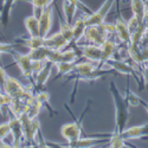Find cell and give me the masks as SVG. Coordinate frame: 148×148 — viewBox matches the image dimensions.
Segmentation results:
<instances>
[{
    "label": "cell",
    "mask_w": 148,
    "mask_h": 148,
    "mask_svg": "<svg viewBox=\"0 0 148 148\" xmlns=\"http://www.w3.org/2000/svg\"><path fill=\"white\" fill-rule=\"evenodd\" d=\"M12 101V97L6 95L5 92L0 91V110H1L4 107H8V104Z\"/></svg>",
    "instance_id": "obj_38"
},
{
    "label": "cell",
    "mask_w": 148,
    "mask_h": 148,
    "mask_svg": "<svg viewBox=\"0 0 148 148\" xmlns=\"http://www.w3.org/2000/svg\"><path fill=\"white\" fill-rule=\"evenodd\" d=\"M114 3H115V0H106V1L103 3V5L97 11L92 12V13H90V14L84 16V21H85V24H87V26L101 25V24H103L107 14L109 13L110 8L113 7Z\"/></svg>",
    "instance_id": "obj_4"
},
{
    "label": "cell",
    "mask_w": 148,
    "mask_h": 148,
    "mask_svg": "<svg viewBox=\"0 0 148 148\" xmlns=\"http://www.w3.org/2000/svg\"><path fill=\"white\" fill-rule=\"evenodd\" d=\"M20 44L23 46H26L29 50L32 49H38L40 46H44V38L40 36H34V37H29V38H20Z\"/></svg>",
    "instance_id": "obj_24"
},
{
    "label": "cell",
    "mask_w": 148,
    "mask_h": 148,
    "mask_svg": "<svg viewBox=\"0 0 148 148\" xmlns=\"http://www.w3.org/2000/svg\"><path fill=\"white\" fill-rule=\"evenodd\" d=\"M110 92L113 95L114 103H115V130L116 133H122L126 129L127 122L129 119V106L126 101L125 96H122L119 91L116 84L114 82L110 83Z\"/></svg>",
    "instance_id": "obj_1"
},
{
    "label": "cell",
    "mask_w": 148,
    "mask_h": 148,
    "mask_svg": "<svg viewBox=\"0 0 148 148\" xmlns=\"http://www.w3.org/2000/svg\"><path fill=\"white\" fill-rule=\"evenodd\" d=\"M77 50L79 55L87 60H90L92 63H100L101 56H102L101 46H97L94 44H85V45L78 46Z\"/></svg>",
    "instance_id": "obj_9"
},
{
    "label": "cell",
    "mask_w": 148,
    "mask_h": 148,
    "mask_svg": "<svg viewBox=\"0 0 148 148\" xmlns=\"http://www.w3.org/2000/svg\"><path fill=\"white\" fill-rule=\"evenodd\" d=\"M143 60H148V46H140Z\"/></svg>",
    "instance_id": "obj_42"
},
{
    "label": "cell",
    "mask_w": 148,
    "mask_h": 148,
    "mask_svg": "<svg viewBox=\"0 0 148 148\" xmlns=\"http://www.w3.org/2000/svg\"><path fill=\"white\" fill-rule=\"evenodd\" d=\"M21 45L20 43H0V55L1 53H10L16 46Z\"/></svg>",
    "instance_id": "obj_35"
},
{
    "label": "cell",
    "mask_w": 148,
    "mask_h": 148,
    "mask_svg": "<svg viewBox=\"0 0 148 148\" xmlns=\"http://www.w3.org/2000/svg\"><path fill=\"white\" fill-rule=\"evenodd\" d=\"M113 72L112 70H102V68H96L95 70L88 72V73H84V75H68L69 76V79H75V85H73V91H76V88H77V84L78 82L81 81H96L98 78H101L106 75H108V73Z\"/></svg>",
    "instance_id": "obj_11"
},
{
    "label": "cell",
    "mask_w": 148,
    "mask_h": 148,
    "mask_svg": "<svg viewBox=\"0 0 148 148\" xmlns=\"http://www.w3.org/2000/svg\"><path fill=\"white\" fill-rule=\"evenodd\" d=\"M117 1H120V0H117Z\"/></svg>",
    "instance_id": "obj_47"
},
{
    "label": "cell",
    "mask_w": 148,
    "mask_h": 148,
    "mask_svg": "<svg viewBox=\"0 0 148 148\" xmlns=\"http://www.w3.org/2000/svg\"><path fill=\"white\" fill-rule=\"evenodd\" d=\"M109 146L110 148H125V147H130L129 145L126 143V140L121 136L120 133L113 132L109 136Z\"/></svg>",
    "instance_id": "obj_31"
},
{
    "label": "cell",
    "mask_w": 148,
    "mask_h": 148,
    "mask_svg": "<svg viewBox=\"0 0 148 148\" xmlns=\"http://www.w3.org/2000/svg\"><path fill=\"white\" fill-rule=\"evenodd\" d=\"M83 134V126H82V119L75 120L73 122L65 123L60 127V135L63 136L68 143H71L73 141H77L82 138Z\"/></svg>",
    "instance_id": "obj_5"
},
{
    "label": "cell",
    "mask_w": 148,
    "mask_h": 148,
    "mask_svg": "<svg viewBox=\"0 0 148 148\" xmlns=\"http://www.w3.org/2000/svg\"><path fill=\"white\" fill-rule=\"evenodd\" d=\"M103 26L107 31L108 34H115L116 30H115V24H110V23H103Z\"/></svg>",
    "instance_id": "obj_41"
},
{
    "label": "cell",
    "mask_w": 148,
    "mask_h": 148,
    "mask_svg": "<svg viewBox=\"0 0 148 148\" xmlns=\"http://www.w3.org/2000/svg\"><path fill=\"white\" fill-rule=\"evenodd\" d=\"M24 25H25L26 32L29 36L34 37L39 36V19L37 16H29L24 19Z\"/></svg>",
    "instance_id": "obj_20"
},
{
    "label": "cell",
    "mask_w": 148,
    "mask_h": 148,
    "mask_svg": "<svg viewBox=\"0 0 148 148\" xmlns=\"http://www.w3.org/2000/svg\"><path fill=\"white\" fill-rule=\"evenodd\" d=\"M18 119L21 122L26 142L30 143V145L37 146V143H38V141H37V136L42 133L40 132V122H39V120L37 117H34V119L29 117V115L26 113L21 114Z\"/></svg>",
    "instance_id": "obj_2"
},
{
    "label": "cell",
    "mask_w": 148,
    "mask_h": 148,
    "mask_svg": "<svg viewBox=\"0 0 148 148\" xmlns=\"http://www.w3.org/2000/svg\"><path fill=\"white\" fill-rule=\"evenodd\" d=\"M52 5L46 7L45 10H43V12L39 14L38 19H39V36L45 38L50 33V30L52 27Z\"/></svg>",
    "instance_id": "obj_10"
},
{
    "label": "cell",
    "mask_w": 148,
    "mask_h": 148,
    "mask_svg": "<svg viewBox=\"0 0 148 148\" xmlns=\"http://www.w3.org/2000/svg\"><path fill=\"white\" fill-rule=\"evenodd\" d=\"M115 30H116L115 34L117 36L122 46H128L130 44V32H129L127 23L120 17L115 21Z\"/></svg>",
    "instance_id": "obj_16"
},
{
    "label": "cell",
    "mask_w": 148,
    "mask_h": 148,
    "mask_svg": "<svg viewBox=\"0 0 148 148\" xmlns=\"http://www.w3.org/2000/svg\"><path fill=\"white\" fill-rule=\"evenodd\" d=\"M103 142H109L108 139L103 138H81L77 141H73L71 143H66V147H76V148H89L92 146H97Z\"/></svg>",
    "instance_id": "obj_18"
},
{
    "label": "cell",
    "mask_w": 148,
    "mask_h": 148,
    "mask_svg": "<svg viewBox=\"0 0 148 148\" xmlns=\"http://www.w3.org/2000/svg\"><path fill=\"white\" fill-rule=\"evenodd\" d=\"M59 33L69 42L72 43L73 39V32H72V24L68 23L65 19H59Z\"/></svg>",
    "instance_id": "obj_29"
},
{
    "label": "cell",
    "mask_w": 148,
    "mask_h": 148,
    "mask_svg": "<svg viewBox=\"0 0 148 148\" xmlns=\"http://www.w3.org/2000/svg\"><path fill=\"white\" fill-rule=\"evenodd\" d=\"M101 50H102V56H101V60L98 63V68H102L103 65H106V62L112 59L115 57V55L119 52V46L117 44L112 40V39H107L102 45H101Z\"/></svg>",
    "instance_id": "obj_14"
},
{
    "label": "cell",
    "mask_w": 148,
    "mask_h": 148,
    "mask_svg": "<svg viewBox=\"0 0 148 148\" xmlns=\"http://www.w3.org/2000/svg\"><path fill=\"white\" fill-rule=\"evenodd\" d=\"M140 24H141V21H140L136 17H135V16H132V17L129 18V20L127 21V25H128V29H129L130 34L140 26Z\"/></svg>",
    "instance_id": "obj_37"
},
{
    "label": "cell",
    "mask_w": 148,
    "mask_h": 148,
    "mask_svg": "<svg viewBox=\"0 0 148 148\" xmlns=\"http://www.w3.org/2000/svg\"><path fill=\"white\" fill-rule=\"evenodd\" d=\"M69 44L70 43L59 33V31L44 38V45L52 49V50H64Z\"/></svg>",
    "instance_id": "obj_17"
},
{
    "label": "cell",
    "mask_w": 148,
    "mask_h": 148,
    "mask_svg": "<svg viewBox=\"0 0 148 148\" xmlns=\"http://www.w3.org/2000/svg\"><path fill=\"white\" fill-rule=\"evenodd\" d=\"M146 25L148 26V6H146V10H145V14H143V21Z\"/></svg>",
    "instance_id": "obj_43"
},
{
    "label": "cell",
    "mask_w": 148,
    "mask_h": 148,
    "mask_svg": "<svg viewBox=\"0 0 148 148\" xmlns=\"http://www.w3.org/2000/svg\"><path fill=\"white\" fill-rule=\"evenodd\" d=\"M16 1L17 0H5L4 7L1 11H0V20H1V24L4 26L7 25V23L10 20V16H11V11L13 8Z\"/></svg>",
    "instance_id": "obj_28"
},
{
    "label": "cell",
    "mask_w": 148,
    "mask_h": 148,
    "mask_svg": "<svg viewBox=\"0 0 148 148\" xmlns=\"http://www.w3.org/2000/svg\"><path fill=\"white\" fill-rule=\"evenodd\" d=\"M46 62V60H45ZM44 60H32V70H33V76L37 75L45 65Z\"/></svg>",
    "instance_id": "obj_39"
},
{
    "label": "cell",
    "mask_w": 148,
    "mask_h": 148,
    "mask_svg": "<svg viewBox=\"0 0 148 148\" xmlns=\"http://www.w3.org/2000/svg\"><path fill=\"white\" fill-rule=\"evenodd\" d=\"M85 30H87V24L84 21V17H81L72 24V32H73L72 43H75V44L78 43L84 37Z\"/></svg>",
    "instance_id": "obj_19"
},
{
    "label": "cell",
    "mask_w": 148,
    "mask_h": 148,
    "mask_svg": "<svg viewBox=\"0 0 148 148\" xmlns=\"http://www.w3.org/2000/svg\"><path fill=\"white\" fill-rule=\"evenodd\" d=\"M77 62H58V63L55 64L56 69H57V77L60 76H68L73 71V68H75V64Z\"/></svg>",
    "instance_id": "obj_26"
},
{
    "label": "cell",
    "mask_w": 148,
    "mask_h": 148,
    "mask_svg": "<svg viewBox=\"0 0 148 148\" xmlns=\"http://www.w3.org/2000/svg\"><path fill=\"white\" fill-rule=\"evenodd\" d=\"M106 65H109L113 70L122 73V75H127V76H133L136 78V81L139 82V76L136 75L135 72V69H134V65L129 64L127 60H123V59H115V58H112L106 62Z\"/></svg>",
    "instance_id": "obj_8"
},
{
    "label": "cell",
    "mask_w": 148,
    "mask_h": 148,
    "mask_svg": "<svg viewBox=\"0 0 148 148\" xmlns=\"http://www.w3.org/2000/svg\"><path fill=\"white\" fill-rule=\"evenodd\" d=\"M51 50L52 49H50V47H47V46H40V47H38V49H32V50H30L29 51V56H30V58L32 59V60H46L47 59V57H49V55H50V52H51Z\"/></svg>",
    "instance_id": "obj_22"
},
{
    "label": "cell",
    "mask_w": 148,
    "mask_h": 148,
    "mask_svg": "<svg viewBox=\"0 0 148 148\" xmlns=\"http://www.w3.org/2000/svg\"><path fill=\"white\" fill-rule=\"evenodd\" d=\"M125 98H126V101H127L129 107H139V106H141L143 103V101L141 100V98L136 94H134L133 91H130V90H126Z\"/></svg>",
    "instance_id": "obj_34"
},
{
    "label": "cell",
    "mask_w": 148,
    "mask_h": 148,
    "mask_svg": "<svg viewBox=\"0 0 148 148\" xmlns=\"http://www.w3.org/2000/svg\"><path fill=\"white\" fill-rule=\"evenodd\" d=\"M77 5L71 1V0H63V4H62V10H63V14H64V19L72 24L73 23V18H75L76 11H77Z\"/></svg>",
    "instance_id": "obj_21"
},
{
    "label": "cell",
    "mask_w": 148,
    "mask_h": 148,
    "mask_svg": "<svg viewBox=\"0 0 148 148\" xmlns=\"http://www.w3.org/2000/svg\"><path fill=\"white\" fill-rule=\"evenodd\" d=\"M34 97H36L37 101L43 104V107H45L49 110V113H50L51 115H56L57 114V112H55V110L52 109V107H51V104H50V94H49L47 91L37 90L36 94H34Z\"/></svg>",
    "instance_id": "obj_23"
},
{
    "label": "cell",
    "mask_w": 148,
    "mask_h": 148,
    "mask_svg": "<svg viewBox=\"0 0 148 148\" xmlns=\"http://www.w3.org/2000/svg\"><path fill=\"white\" fill-rule=\"evenodd\" d=\"M27 106H29V110H27L26 114H27L29 117H31V119H34V117L38 116V114L40 113L42 108H44L40 102H38V101L36 100V97H34V100H33L30 104H27Z\"/></svg>",
    "instance_id": "obj_33"
},
{
    "label": "cell",
    "mask_w": 148,
    "mask_h": 148,
    "mask_svg": "<svg viewBox=\"0 0 148 148\" xmlns=\"http://www.w3.org/2000/svg\"><path fill=\"white\" fill-rule=\"evenodd\" d=\"M108 36L109 34L107 33L103 24H101V25L87 26V30H85V33H84V38L88 44L101 46L108 39Z\"/></svg>",
    "instance_id": "obj_3"
},
{
    "label": "cell",
    "mask_w": 148,
    "mask_h": 148,
    "mask_svg": "<svg viewBox=\"0 0 148 148\" xmlns=\"http://www.w3.org/2000/svg\"><path fill=\"white\" fill-rule=\"evenodd\" d=\"M11 134V127H10V122H4L0 123V139L5 140L8 135Z\"/></svg>",
    "instance_id": "obj_36"
},
{
    "label": "cell",
    "mask_w": 148,
    "mask_h": 148,
    "mask_svg": "<svg viewBox=\"0 0 148 148\" xmlns=\"http://www.w3.org/2000/svg\"><path fill=\"white\" fill-rule=\"evenodd\" d=\"M4 4H5V0H0V11L3 10V7H4Z\"/></svg>",
    "instance_id": "obj_45"
},
{
    "label": "cell",
    "mask_w": 148,
    "mask_h": 148,
    "mask_svg": "<svg viewBox=\"0 0 148 148\" xmlns=\"http://www.w3.org/2000/svg\"><path fill=\"white\" fill-rule=\"evenodd\" d=\"M143 65H145V68L148 70V60H145V64H143Z\"/></svg>",
    "instance_id": "obj_46"
},
{
    "label": "cell",
    "mask_w": 148,
    "mask_h": 148,
    "mask_svg": "<svg viewBox=\"0 0 148 148\" xmlns=\"http://www.w3.org/2000/svg\"><path fill=\"white\" fill-rule=\"evenodd\" d=\"M53 64L51 62H45V65L44 68L37 73V75L33 76V79H32V84L34 85L36 88V91L37 90H42L44 88V85L47 83L49 78L51 76V72H52V69H53Z\"/></svg>",
    "instance_id": "obj_12"
},
{
    "label": "cell",
    "mask_w": 148,
    "mask_h": 148,
    "mask_svg": "<svg viewBox=\"0 0 148 148\" xmlns=\"http://www.w3.org/2000/svg\"><path fill=\"white\" fill-rule=\"evenodd\" d=\"M0 140H1V139H0Z\"/></svg>",
    "instance_id": "obj_48"
},
{
    "label": "cell",
    "mask_w": 148,
    "mask_h": 148,
    "mask_svg": "<svg viewBox=\"0 0 148 148\" xmlns=\"http://www.w3.org/2000/svg\"><path fill=\"white\" fill-rule=\"evenodd\" d=\"M10 53H11L12 57H13L16 65L19 68V70L21 72V76L25 77L26 79H30L32 82V79H33V70H32V59L30 58V56L27 53L24 55V53L14 52L13 50H12Z\"/></svg>",
    "instance_id": "obj_6"
},
{
    "label": "cell",
    "mask_w": 148,
    "mask_h": 148,
    "mask_svg": "<svg viewBox=\"0 0 148 148\" xmlns=\"http://www.w3.org/2000/svg\"><path fill=\"white\" fill-rule=\"evenodd\" d=\"M10 127H11V135L13 136V143L12 147H21V142H26L25 135H24L21 122L18 117H12L8 120Z\"/></svg>",
    "instance_id": "obj_13"
},
{
    "label": "cell",
    "mask_w": 148,
    "mask_h": 148,
    "mask_svg": "<svg viewBox=\"0 0 148 148\" xmlns=\"http://www.w3.org/2000/svg\"><path fill=\"white\" fill-rule=\"evenodd\" d=\"M121 136L125 140H135L141 139L143 136H148V123L126 128L121 133Z\"/></svg>",
    "instance_id": "obj_15"
},
{
    "label": "cell",
    "mask_w": 148,
    "mask_h": 148,
    "mask_svg": "<svg viewBox=\"0 0 148 148\" xmlns=\"http://www.w3.org/2000/svg\"><path fill=\"white\" fill-rule=\"evenodd\" d=\"M142 106H143V107H145V109H146V112H147V113H148V103H147V102H145V101H143V103H142Z\"/></svg>",
    "instance_id": "obj_44"
},
{
    "label": "cell",
    "mask_w": 148,
    "mask_h": 148,
    "mask_svg": "<svg viewBox=\"0 0 148 148\" xmlns=\"http://www.w3.org/2000/svg\"><path fill=\"white\" fill-rule=\"evenodd\" d=\"M7 73H6V70L0 65V91L4 90V85H5V82H6V78H7Z\"/></svg>",
    "instance_id": "obj_40"
},
{
    "label": "cell",
    "mask_w": 148,
    "mask_h": 148,
    "mask_svg": "<svg viewBox=\"0 0 148 148\" xmlns=\"http://www.w3.org/2000/svg\"><path fill=\"white\" fill-rule=\"evenodd\" d=\"M130 8H132L133 16H135L142 23L145 10H146V1L145 0H132L130 1Z\"/></svg>",
    "instance_id": "obj_25"
},
{
    "label": "cell",
    "mask_w": 148,
    "mask_h": 148,
    "mask_svg": "<svg viewBox=\"0 0 148 148\" xmlns=\"http://www.w3.org/2000/svg\"><path fill=\"white\" fill-rule=\"evenodd\" d=\"M97 66L94 65L92 62L88 60V62H81V63H76L73 71L70 75H84V73H88L92 70H95Z\"/></svg>",
    "instance_id": "obj_27"
},
{
    "label": "cell",
    "mask_w": 148,
    "mask_h": 148,
    "mask_svg": "<svg viewBox=\"0 0 148 148\" xmlns=\"http://www.w3.org/2000/svg\"><path fill=\"white\" fill-rule=\"evenodd\" d=\"M27 1L33 7V14L39 17V14L43 12V10H45L46 7L52 5L53 0H27Z\"/></svg>",
    "instance_id": "obj_30"
},
{
    "label": "cell",
    "mask_w": 148,
    "mask_h": 148,
    "mask_svg": "<svg viewBox=\"0 0 148 148\" xmlns=\"http://www.w3.org/2000/svg\"><path fill=\"white\" fill-rule=\"evenodd\" d=\"M146 27H147V25H146L145 23H141V24H140V26L130 34V44L140 45V43H141V40H142V38H143Z\"/></svg>",
    "instance_id": "obj_32"
},
{
    "label": "cell",
    "mask_w": 148,
    "mask_h": 148,
    "mask_svg": "<svg viewBox=\"0 0 148 148\" xmlns=\"http://www.w3.org/2000/svg\"><path fill=\"white\" fill-rule=\"evenodd\" d=\"M25 90H26V87H24L18 79H16L14 77L7 76L3 92L11 96L12 98H18V100H20L24 96V94H25Z\"/></svg>",
    "instance_id": "obj_7"
}]
</instances>
